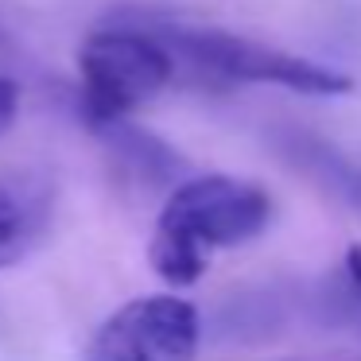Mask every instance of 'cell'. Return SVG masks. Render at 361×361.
Listing matches in <instances>:
<instances>
[{"mask_svg":"<svg viewBox=\"0 0 361 361\" xmlns=\"http://www.w3.org/2000/svg\"><path fill=\"white\" fill-rule=\"evenodd\" d=\"M272 202L257 183L198 175L171 190L152 237V268L175 288L202 280L214 249L245 245L268 226Z\"/></svg>","mask_w":361,"mask_h":361,"instance_id":"obj_1","label":"cell"},{"mask_svg":"<svg viewBox=\"0 0 361 361\" xmlns=\"http://www.w3.org/2000/svg\"><path fill=\"white\" fill-rule=\"evenodd\" d=\"M82 113L94 128L125 121L175 78V59L156 32L113 27L94 32L78 51Z\"/></svg>","mask_w":361,"mask_h":361,"instance_id":"obj_2","label":"cell"},{"mask_svg":"<svg viewBox=\"0 0 361 361\" xmlns=\"http://www.w3.org/2000/svg\"><path fill=\"white\" fill-rule=\"evenodd\" d=\"M159 43L171 51L175 63L210 74L218 82H257V86H283L311 97H338L350 94L353 82L342 71L319 66L311 59L288 55V51L264 47V43L241 39L229 32H198V27H167L156 32Z\"/></svg>","mask_w":361,"mask_h":361,"instance_id":"obj_3","label":"cell"},{"mask_svg":"<svg viewBox=\"0 0 361 361\" xmlns=\"http://www.w3.org/2000/svg\"><path fill=\"white\" fill-rule=\"evenodd\" d=\"M198 311L179 295H144L97 326L86 361H190Z\"/></svg>","mask_w":361,"mask_h":361,"instance_id":"obj_4","label":"cell"},{"mask_svg":"<svg viewBox=\"0 0 361 361\" xmlns=\"http://www.w3.org/2000/svg\"><path fill=\"white\" fill-rule=\"evenodd\" d=\"M51 183L35 171L0 175V272L27 257L51 226Z\"/></svg>","mask_w":361,"mask_h":361,"instance_id":"obj_5","label":"cell"},{"mask_svg":"<svg viewBox=\"0 0 361 361\" xmlns=\"http://www.w3.org/2000/svg\"><path fill=\"white\" fill-rule=\"evenodd\" d=\"M303 159H307V164H311L319 175H326V179L334 183V187L342 190L350 202L361 206V171H357V167L342 164V159H338L334 152H326L322 144H311V148H303Z\"/></svg>","mask_w":361,"mask_h":361,"instance_id":"obj_6","label":"cell"},{"mask_svg":"<svg viewBox=\"0 0 361 361\" xmlns=\"http://www.w3.org/2000/svg\"><path fill=\"white\" fill-rule=\"evenodd\" d=\"M16 109H20V86L12 78H4V74H0V136L12 128Z\"/></svg>","mask_w":361,"mask_h":361,"instance_id":"obj_7","label":"cell"},{"mask_svg":"<svg viewBox=\"0 0 361 361\" xmlns=\"http://www.w3.org/2000/svg\"><path fill=\"white\" fill-rule=\"evenodd\" d=\"M345 276H350L353 291L361 295V245H353V249H350V257H345Z\"/></svg>","mask_w":361,"mask_h":361,"instance_id":"obj_8","label":"cell"}]
</instances>
